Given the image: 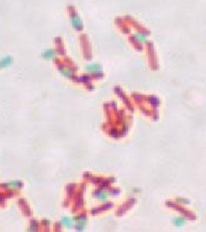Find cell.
<instances>
[{"label":"cell","instance_id":"cell-1","mask_svg":"<svg viewBox=\"0 0 206 232\" xmlns=\"http://www.w3.org/2000/svg\"><path fill=\"white\" fill-rule=\"evenodd\" d=\"M70 22L73 28L77 31H81L84 28V22L81 17L76 11L71 12L70 14Z\"/></svg>","mask_w":206,"mask_h":232},{"label":"cell","instance_id":"cell-2","mask_svg":"<svg viewBox=\"0 0 206 232\" xmlns=\"http://www.w3.org/2000/svg\"><path fill=\"white\" fill-rule=\"evenodd\" d=\"M57 55H58V53H57V52L54 49H46L42 53V57L44 58L45 59H46V60L54 59H56Z\"/></svg>","mask_w":206,"mask_h":232},{"label":"cell","instance_id":"cell-3","mask_svg":"<svg viewBox=\"0 0 206 232\" xmlns=\"http://www.w3.org/2000/svg\"><path fill=\"white\" fill-rule=\"evenodd\" d=\"M133 37L135 40H137L138 42L139 43H145L147 40H148V37L147 35L144 34V33H142V32H137L133 34Z\"/></svg>","mask_w":206,"mask_h":232},{"label":"cell","instance_id":"cell-4","mask_svg":"<svg viewBox=\"0 0 206 232\" xmlns=\"http://www.w3.org/2000/svg\"><path fill=\"white\" fill-rule=\"evenodd\" d=\"M12 64V58L11 56H5L3 57L0 59V67L1 68H5V67H9Z\"/></svg>","mask_w":206,"mask_h":232},{"label":"cell","instance_id":"cell-5","mask_svg":"<svg viewBox=\"0 0 206 232\" xmlns=\"http://www.w3.org/2000/svg\"><path fill=\"white\" fill-rule=\"evenodd\" d=\"M86 70L89 72H101L102 68L99 64H90L86 66Z\"/></svg>","mask_w":206,"mask_h":232},{"label":"cell","instance_id":"cell-6","mask_svg":"<svg viewBox=\"0 0 206 232\" xmlns=\"http://www.w3.org/2000/svg\"><path fill=\"white\" fill-rule=\"evenodd\" d=\"M59 72H60V73H61L64 77H65V78H72L73 77L72 71H71V69L65 67V66L60 67V68H59Z\"/></svg>","mask_w":206,"mask_h":232},{"label":"cell","instance_id":"cell-7","mask_svg":"<svg viewBox=\"0 0 206 232\" xmlns=\"http://www.w3.org/2000/svg\"><path fill=\"white\" fill-rule=\"evenodd\" d=\"M62 223L67 227H71L72 224V220L69 218H62Z\"/></svg>","mask_w":206,"mask_h":232}]
</instances>
